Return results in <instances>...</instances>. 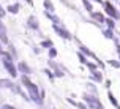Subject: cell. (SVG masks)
<instances>
[{
    "label": "cell",
    "mask_w": 120,
    "mask_h": 109,
    "mask_svg": "<svg viewBox=\"0 0 120 109\" xmlns=\"http://www.w3.org/2000/svg\"><path fill=\"white\" fill-rule=\"evenodd\" d=\"M22 84L29 89L30 95H32V100H33L35 103H40V104H41V98H40V93H38V87H36V85L33 84V82H32L27 76H24V78H22Z\"/></svg>",
    "instance_id": "6da1fadb"
},
{
    "label": "cell",
    "mask_w": 120,
    "mask_h": 109,
    "mask_svg": "<svg viewBox=\"0 0 120 109\" xmlns=\"http://www.w3.org/2000/svg\"><path fill=\"white\" fill-rule=\"evenodd\" d=\"M3 65H5V68L8 70V73L14 78V76H16V68H14V65L11 63V59H10V55H8V54L3 55Z\"/></svg>",
    "instance_id": "7a4b0ae2"
},
{
    "label": "cell",
    "mask_w": 120,
    "mask_h": 109,
    "mask_svg": "<svg viewBox=\"0 0 120 109\" xmlns=\"http://www.w3.org/2000/svg\"><path fill=\"white\" fill-rule=\"evenodd\" d=\"M85 101L89 103V106H92V108H95V109H103V106L100 104V101L96 100V98L93 97H85Z\"/></svg>",
    "instance_id": "3957f363"
},
{
    "label": "cell",
    "mask_w": 120,
    "mask_h": 109,
    "mask_svg": "<svg viewBox=\"0 0 120 109\" xmlns=\"http://www.w3.org/2000/svg\"><path fill=\"white\" fill-rule=\"evenodd\" d=\"M0 85H2V87H8V89H13V82L11 81H5V79H0Z\"/></svg>",
    "instance_id": "277c9868"
},
{
    "label": "cell",
    "mask_w": 120,
    "mask_h": 109,
    "mask_svg": "<svg viewBox=\"0 0 120 109\" xmlns=\"http://www.w3.org/2000/svg\"><path fill=\"white\" fill-rule=\"evenodd\" d=\"M0 38H2V41L6 43V30H5V27L0 24Z\"/></svg>",
    "instance_id": "5b68a950"
},
{
    "label": "cell",
    "mask_w": 120,
    "mask_h": 109,
    "mask_svg": "<svg viewBox=\"0 0 120 109\" xmlns=\"http://www.w3.org/2000/svg\"><path fill=\"white\" fill-rule=\"evenodd\" d=\"M106 11L111 14V16H114V18H117V13L114 11V8L111 6V3H106Z\"/></svg>",
    "instance_id": "8992f818"
},
{
    "label": "cell",
    "mask_w": 120,
    "mask_h": 109,
    "mask_svg": "<svg viewBox=\"0 0 120 109\" xmlns=\"http://www.w3.org/2000/svg\"><path fill=\"white\" fill-rule=\"evenodd\" d=\"M55 30L59 32V33H60L62 36H65V38H70V35H68V32H66V30H62V29L59 27V25H55Z\"/></svg>",
    "instance_id": "52a82bcc"
},
{
    "label": "cell",
    "mask_w": 120,
    "mask_h": 109,
    "mask_svg": "<svg viewBox=\"0 0 120 109\" xmlns=\"http://www.w3.org/2000/svg\"><path fill=\"white\" fill-rule=\"evenodd\" d=\"M19 70L21 71H24V73H30V68L25 65V63H19Z\"/></svg>",
    "instance_id": "ba28073f"
},
{
    "label": "cell",
    "mask_w": 120,
    "mask_h": 109,
    "mask_svg": "<svg viewBox=\"0 0 120 109\" xmlns=\"http://www.w3.org/2000/svg\"><path fill=\"white\" fill-rule=\"evenodd\" d=\"M92 16H93V18H95L96 21H100V22H103V21H104V18H103V14H100V13H93Z\"/></svg>",
    "instance_id": "9c48e42d"
},
{
    "label": "cell",
    "mask_w": 120,
    "mask_h": 109,
    "mask_svg": "<svg viewBox=\"0 0 120 109\" xmlns=\"http://www.w3.org/2000/svg\"><path fill=\"white\" fill-rule=\"evenodd\" d=\"M18 10H19V5H14V6L8 8V11H11V13H18Z\"/></svg>",
    "instance_id": "30bf717a"
},
{
    "label": "cell",
    "mask_w": 120,
    "mask_h": 109,
    "mask_svg": "<svg viewBox=\"0 0 120 109\" xmlns=\"http://www.w3.org/2000/svg\"><path fill=\"white\" fill-rule=\"evenodd\" d=\"M44 5H46V8H48V10H51V11L54 10V8H52V3H51L49 0H46V2H44Z\"/></svg>",
    "instance_id": "8fae6325"
},
{
    "label": "cell",
    "mask_w": 120,
    "mask_h": 109,
    "mask_svg": "<svg viewBox=\"0 0 120 109\" xmlns=\"http://www.w3.org/2000/svg\"><path fill=\"white\" fill-rule=\"evenodd\" d=\"M29 22H30V25H32V27H38V25H36V22H35V18H30Z\"/></svg>",
    "instance_id": "7c38bea8"
},
{
    "label": "cell",
    "mask_w": 120,
    "mask_h": 109,
    "mask_svg": "<svg viewBox=\"0 0 120 109\" xmlns=\"http://www.w3.org/2000/svg\"><path fill=\"white\" fill-rule=\"evenodd\" d=\"M84 5H85V8H87L89 11H90V10H92V5H90V3H89V2H87V0H84Z\"/></svg>",
    "instance_id": "4fadbf2b"
},
{
    "label": "cell",
    "mask_w": 120,
    "mask_h": 109,
    "mask_svg": "<svg viewBox=\"0 0 120 109\" xmlns=\"http://www.w3.org/2000/svg\"><path fill=\"white\" fill-rule=\"evenodd\" d=\"M109 98H111V103H112V104H115V106H117V101H115V100H114V97H112V93H109Z\"/></svg>",
    "instance_id": "5bb4252c"
},
{
    "label": "cell",
    "mask_w": 120,
    "mask_h": 109,
    "mask_svg": "<svg viewBox=\"0 0 120 109\" xmlns=\"http://www.w3.org/2000/svg\"><path fill=\"white\" fill-rule=\"evenodd\" d=\"M106 22H108V24H109V27H114V22H112V21H111V19H108V21H106Z\"/></svg>",
    "instance_id": "9a60e30c"
},
{
    "label": "cell",
    "mask_w": 120,
    "mask_h": 109,
    "mask_svg": "<svg viewBox=\"0 0 120 109\" xmlns=\"http://www.w3.org/2000/svg\"><path fill=\"white\" fill-rule=\"evenodd\" d=\"M43 46H52V43H51V41H44V43H43Z\"/></svg>",
    "instance_id": "2e32d148"
},
{
    "label": "cell",
    "mask_w": 120,
    "mask_h": 109,
    "mask_svg": "<svg viewBox=\"0 0 120 109\" xmlns=\"http://www.w3.org/2000/svg\"><path fill=\"white\" fill-rule=\"evenodd\" d=\"M3 14H5V11H3V8H2V6H0V18H2V16H3Z\"/></svg>",
    "instance_id": "e0dca14e"
},
{
    "label": "cell",
    "mask_w": 120,
    "mask_h": 109,
    "mask_svg": "<svg viewBox=\"0 0 120 109\" xmlns=\"http://www.w3.org/2000/svg\"><path fill=\"white\" fill-rule=\"evenodd\" d=\"M3 109H14V108H13V106H8V104H5V106H3Z\"/></svg>",
    "instance_id": "ac0fdd59"
},
{
    "label": "cell",
    "mask_w": 120,
    "mask_h": 109,
    "mask_svg": "<svg viewBox=\"0 0 120 109\" xmlns=\"http://www.w3.org/2000/svg\"><path fill=\"white\" fill-rule=\"evenodd\" d=\"M29 2H30V0H29Z\"/></svg>",
    "instance_id": "d6986e66"
}]
</instances>
